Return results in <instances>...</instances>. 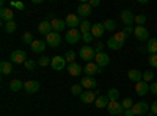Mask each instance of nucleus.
I'll return each instance as SVG.
<instances>
[{
	"instance_id": "473e14b6",
	"label": "nucleus",
	"mask_w": 157,
	"mask_h": 116,
	"mask_svg": "<svg viewBox=\"0 0 157 116\" xmlns=\"http://www.w3.org/2000/svg\"><path fill=\"white\" fill-rule=\"evenodd\" d=\"M107 97H109L110 100H118V97H120V91H118L116 88H110V89H109Z\"/></svg>"
},
{
	"instance_id": "4be33fe9",
	"label": "nucleus",
	"mask_w": 157,
	"mask_h": 116,
	"mask_svg": "<svg viewBox=\"0 0 157 116\" xmlns=\"http://www.w3.org/2000/svg\"><path fill=\"white\" fill-rule=\"evenodd\" d=\"M82 71H83V69H82L80 64H77V63H71V64H68V72H69V75H72V77L80 75Z\"/></svg>"
},
{
	"instance_id": "72a5a7b5",
	"label": "nucleus",
	"mask_w": 157,
	"mask_h": 116,
	"mask_svg": "<svg viewBox=\"0 0 157 116\" xmlns=\"http://www.w3.org/2000/svg\"><path fill=\"white\" fill-rule=\"evenodd\" d=\"M126 36H127V35H126L124 32H118V33H115V35H113L115 39H116L118 43H120V44H123V46H124V43H126Z\"/></svg>"
},
{
	"instance_id": "c03bdc74",
	"label": "nucleus",
	"mask_w": 157,
	"mask_h": 116,
	"mask_svg": "<svg viewBox=\"0 0 157 116\" xmlns=\"http://www.w3.org/2000/svg\"><path fill=\"white\" fill-rule=\"evenodd\" d=\"M149 64H151L152 68H157V54L149 57Z\"/></svg>"
},
{
	"instance_id": "a19ab883",
	"label": "nucleus",
	"mask_w": 157,
	"mask_h": 116,
	"mask_svg": "<svg viewBox=\"0 0 157 116\" xmlns=\"http://www.w3.org/2000/svg\"><path fill=\"white\" fill-rule=\"evenodd\" d=\"M145 22H146V16L145 14H137L135 16V24L137 25H145Z\"/></svg>"
},
{
	"instance_id": "9d476101",
	"label": "nucleus",
	"mask_w": 157,
	"mask_h": 116,
	"mask_svg": "<svg viewBox=\"0 0 157 116\" xmlns=\"http://www.w3.org/2000/svg\"><path fill=\"white\" fill-rule=\"evenodd\" d=\"M121 21L126 24V27H132V24L135 22V16L130 9H124L121 13Z\"/></svg>"
},
{
	"instance_id": "1a4fd4ad",
	"label": "nucleus",
	"mask_w": 157,
	"mask_h": 116,
	"mask_svg": "<svg viewBox=\"0 0 157 116\" xmlns=\"http://www.w3.org/2000/svg\"><path fill=\"white\" fill-rule=\"evenodd\" d=\"M46 43H47V46H50V47H58V46L61 44L60 33L52 32L50 35H47V36H46Z\"/></svg>"
},
{
	"instance_id": "de8ad7c7",
	"label": "nucleus",
	"mask_w": 157,
	"mask_h": 116,
	"mask_svg": "<svg viewBox=\"0 0 157 116\" xmlns=\"http://www.w3.org/2000/svg\"><path fill=\"white\" fill-rule=\"evenodd\" d=\"M151 113L152 114H157V100H154V104L151 105Z\"/></svg>"
},
{
	"instance_id": "423d86ee",
	"label": "nucleus",
	"mask_w": 157,
	"mask_h": 116,
	"mask_svg": "<svg viewBox=\"0 0 157 116\" xmlns=\"http://www.w3.org/2000/svg\"><path fill=\"white\" fill-rule=\"evenodd\" d=\"M80 39H82V36H80V32H78L77 28H69L68 30V33H66V43L77 44Z\"/></svg>"
},
{
	"instance_id": "bb28decb",
	"label": "nucleus",
	"mask_w": 157,
	"mask_h": 116,
	"mask_svg": "<svg viewBox=\"0 0 157 116\" xmlns=\"http://www.w3.org/2000/svg\"><path fill=\"white\" fill-rule=\"evenodd\" d=\"M146 50H148L151 55H155V54H157V38H151V39L148 41Z\"/></svg>"
},
{
	"instance_id": "49530a36",
	"label": "nucleus",
	"mask_w": 157,
	"mask_h": 116,
	"mask_svg": "<svg viewBox=\"0 0 157 116\" xmlns=\"http://www.w3.org/2000/svg\"><path fill=\"white\" fill-rule=\"evenodd\" d=\"M149 91H151V93H152L154 96H157V82L151 85V89H149Z\"/></svg>"
},
{
	"instance_id": "09e8293b",
	"label": "nucleus",
	"mask_w": 157,
	"mask_h": 116,
	"mask_svg": "<svg viewBox=\"0 0 157 116\" xmlns=\"http://www.w3.org/2000/svg\"><path fill=\"white\" fill-rule=\"evenodd\" d=\"M134 30H135L134 27H126V28H124L123 32H124L126 35H130V33H134Z\"/></svg>"
},
{
	"instance_id": "3c124183",
	"label": "nucleus",
	"mask_w": 157,
	"mask_h": 116,
	"mask_svg": "<svg viewBox=\"0 0 157 116\" xmlns=\"http://www.w3.org/2000/svg\"><path fill=\"white\" fill-rule=\"evenodd\" d=\"M88 3H90V6H91V8H93V6H99V3H101V2H99V0H91V2H88Z\"/></svg>"
},
{
	"instance_id": "2eb2a0df",
	"label": "nucleus",
	"mask_w": 157,
	"mask_h": 116,
	"mask_svg": "<svg viewBox=\"0 0 157 116\" xmlns=\"http://www.w3.org/2000/svg\"><path fill=\"white\" fill-rule=\"evenodd\" d=\"M80 85H82V88H90V91H93V88L98 86V82H96L94 77L85 75L83 79H82V82H80Z\"/></svg>"
},
{
	"instance_id": "f8f14e48",
	"label": "nucleus",
	"mask_w": 157,
	"mask_h": 116,
	"mask_svg": "<svg viewBox=\"0 0 157 116\" xmlns=\"http://www.w3.org/2000/svg\"><path fill=\"white\" fill-rule=\"evenodd\" d=\"M151 89V86L146 83V82H138V83H135V93L140 96V97H143V96H146L148 94V91Z\"/></svg>"
},
{
	"instance_id": "a18cd8bd",
	"label": "nucleus",
	"mask_w": 157,
	"mask_h": 116,
	"mask_svg": "<svg viewBox=\"0 0 157 116\" xmlns=\"http://www.w3.org/2000/svg\"><path fill=\"white\" fill-rule=\"evenodd\" d=\"M10 6H14V8H17V9H24V8H25L22 2H10Z\"/></svg>"
},
{
	"instance_id": "f03ea898",
	"label": "nucleus",
	"mask_w": 157,
	"mask_h": 116,
	"mask_svg": "<svg viewBox=\"0 0 157 116\" xmlns=\"http://www.w3.org/2000/svg\"><path fill=\"white\" fill-rule=\"evenodd\" d=\"M134 33H135L137 39H138L140 43L149 41V39H148V38H149V32H148V28L145 27V25H137L135 30H134Z\"/></svg>"
},
{
	"instance_id": "c85d7f7f",
	"label": "nucleus",
	"mask_w": 157,
	"mask_h": 116,
	"mask_svg": "<svg viewBox=\"0 0 157 116\" xmlns=\"http://www.w3.org/2000/svg\"><path fill=\"white\" fill-rule=\"evenodd\" d=\"M107 46L112 49V50H120L121 47H123V44H120V43H118L116 39H115V38L112 36V38H109V41H107Z\"/></svg>"
},
{
	"instance_id": "412c9836",
	"label": "nucleus",
	"mask_w": 157,
	"mask_h": 116,
	"mask_svg": "<svg viewBox=\"0 0 157 116\" xmlns=\"http://www.w3.org/2000/svg\"><path fill=\"white\" fill-rule=\"evenodd\" d=\"M127 77H129V80H130V82L138 83V82L143 80V72H140L138 69H130V71L127 72Z\"/></svg>"
},
{
	"instance_id": "e433bc0d",
	"label": "nucleus",
	"mask_w": 157,
	"mask_h": 116,
	"mask_svg": "<svg viewBox=\"0 0 157 116\" xmlns=\"http://www.w3.org/2000/svg\"><path fill=\"white\" fill-rule=\"evenodd\" d=\"M71 93H72V96H80V94L83 93V91H82V85H72Z\"/></svg>"
},
{
	"instance_id": "9b49d317",
	"label": "nucleus",
	"mask_w": 157,
	"mask_h": 116,
	"mask_svg": "<svg viewBox=\"0 0 157 116\" xmlns=\"http://www.w3.org/2000/svg\"><path fill=\"white\" fill-rule=\"evenodd\" d=\"M50 25H52V30H54L55 33H60V32H63L64 28H66V22H64L63 19H58V17L52 19Z\"/></svg>"
},
{
	"instance_id": "393cba45",
	"label": "nucleus",
	"mask_w": 157,
	"mask_h": 116,
	"mask_svg": "<svg viewBox=\"0 0 157 116\" xmlns=\"http://www.w3.org/2000/svg\"><path fill=\"white\" fill-rule=\"evenodd\" d=\"M0 72L3 75H10L13 72V64L10 61H2L0 63Z\"/></svg>"
},
{
	"instance_id": "b1692460",
	"label": "nucleus",
	"mask_w": 157,
	"mask_h": 116,
	"mask_svg": "<svg viewBox=\"0 0 157 116\" xmlns=\"http://www.w3.org/2000/svg\"><path fill=\"white\" fill-rule=\"evenodd\" d=\"M104 32H105L104 24H93V27H91V35H93L94 38H101L104 35Z\"/></svg>"
},
{
	"instance_id": "7ed1b4c3",
	"label": "nucleus",
	"mask_w": 157,
	"mask_h": 116,
	"mask_svg": "<svg viewBox=\"0 0 157 116\" xmlns=\"http://www.w3.org/2000/svg\"><path fill=\"white\" fill-rule=\"evenodd\" d=\"M107 110H109V113L113 114V116H118V114H123V113H124L123 104H120L118 100H110L109 105H107Z\"/></svg>"
},
{
	"instance_id": "4468645a",
	"label": "nucleus",
	"mask_w": 157,
	"mask_h": 116,
	"mask_svg": "<svg viewBox=\"0 0 157 116\" xmlns=\"http://www.w3.org/2000/svg\"><path fill=\"white\" fill-rule=\"evenodd\" d=\"M24 89L27 93H30V94L38 93L39 91V82H36V80H27V82H24Z\"/></svg>"
},
{
	"instance_id": "39448f33",
	"label": "nucleus",
	"mask_w": 157,
	"mask_h": 116,
	"mask_svg": "<svg viewBox=\"0 0 157 116\" xmlns=\"http://www.w3.org/2000/svg\"><path fill=\"white\" fill-rule=\"evenodd\" d=\"M132 111H134V114H138V116H141V114H148V111H149V105L146 104L145 100L135 102L134 107H132Z\"/></svg>"
},
{
	"instance_id": "79ce46f5",
	"label": "nucleus",
	"mask_w": 157,
	"mask_h": 116,
	"mask_svg": "<svg viewBox=\"0 0 157 116\" xmlns=\"http://www.w3.org/2000/svg\"><path fill=\"white\" fill-rule=\"evenodd\" d=\"M25 68H27L29 71H33V69L36 68V63L32 61V60H27V61H25Z\"/></svg>"
},
{
	"instance_id": "0eeeda50",
	"label": "nucleus",
	"mask_w": 157,
	"mask_h": 116,
	"mask_svg": "<svg viewBox=\"0 0 157 116\" xmlns=\"http://www.w3.org/2000/svg\"><path fill=\"white\" fill-rule=\"evenodd\" d=\"M27 61V54L24 52V50H14V52H11V63H17V64H25Z\"/></svg>"
},
{
	"instance_id": "20e7f679",
	"label": "nucleus",
	"mask_w": 157,
	"mask_h": 116,
	"mask_svg": "<svg viewBox=\"0 0 157 116\" xmlns=\"http://www.w3.org/2000/svg\"><path fill=\"white\" fill-rule=\"evenodd\" d=\"M50 66H52V69H54V71H61V69H64V68H68V61L64 60V57L57 55V57L52 58Z\"/></svg>"
},
{
	"instance_id": "6e6552de",
	"label": "nucleus",
	"mask_w": 157,
	"mask_h": 116,
	"mask_svg": "<svg viewBox=\"0 0 157 116\" xmlns=\"http://www.w3.org/2000/svg\"><path fill=\"white\" fill-rule=\"evenodd\" d=\"M94 63L98 64L99 68H105L107 64L110 63V57L105 52H98L96 57H94Z\"/></svg>"
},
{
	"instance_id": "4c0bfd02",
	"label": "nucleus",
	"mask_w": 157,
	"mask_h": 116,
	"mask_svg": "<svg viewBox=\"0 0 157 116\" xmlns=\"http://www.w3.org/2000/svg\"><path fill=\"white\" fill-rule=\"evenodd\" d=\"M152 79H154V72H151V71L143 72V82L149 83V82H152Z\"/></svg>"
},
{
	"instance_id": "5701e85b",
	"label": "nucleus",
	"mask_w": 157,
	"mask_h": 116,
	"mask_svg": "<svg viewBox=\"0 0 157 116\" xmlns=\"http://www.w3.org/2000/svg\"><path fill=\"white\" fill-rule=\"evenodd\" d=\"M0 17H2V21L6 24V22H11L13 17H14V13H13L10 8H3L0 9Z\"/></svg>"
},
{
	"instance_id": "ddd939ff",
	"label": "nucleus",
	"mask_w": 157,
	"mask_h": 116,
	"mask_svg": "<svg viewBox=\"0 0 157 116\" xmlns=\"http://www.w3.org/2000/svg\"><path fill=\"white\" fill-rule=\"evenodd\" d=\"M99 72H102V68H99L96 63H86L85 64V75L93 77V75H96Z\"/></svg>"
},
{
	"instance_id": "7c9ffc66",
	"label": "nucleus",
	"mask_w": 157,
	"mask_h": 116,
	"mask_svg": "<svg viewBox=\"0 0 157 116\" xmlns=\"http://www.w3.org/2000/svg\"><path fill=\"white\" fill-rule=\"evenodd\" d=\"M91 27H93V24H90L86 19H85V21H82V24H80V32H82V35L90 33V32H91Z\"/></svg>"
},
{
	"instance_id": "a211bd4d",
	"label": "nucleus",
	"mask_w": 157,
	"mask_h": 116,
	"mask_svg": "<svg viewBox=\"0 0 157 116\" xmlns=\"http://www.w3.org/2000/svg\"><path fill=\"white\" fill-rule=\"evenodd\" d=\"M80 100L83 102V104H91V102H96V93L94 91H83L80 94Z\"/></svg>"
},
{
	"instance_id": "cd10ccee",
	"label": "nucleus",
	"mask_w": 157,
	"mask_h": 116,
	"mask_svg": "<svg viewBox=\"0 0 157 116\" xmlns=\"http://www.w3.org/2000/svg\"><path fill=\"white\" fill-rule=\"evenodd\" d=\"M24 88V83L21 82V80H17V79H14V80H11L10 82V89L13 93H17L19 89H22Z\"/></svg>"
},
{
	"instance_id": "aec40b11",
	"label": "nucleus",
	"mask_w": 157,
	"mask_h": 116,
	"mask_svg": "<svg viewBox=\"0 0 157 116\" xmlns=\"http://www.w3.org/2000/svg\"><path fill=\"white\" fill-rule=\"evenodd\" d=\"M77 13H78V16H82V17H88L90 14H91V6H90V3H80L77 6Z\"/></svg>"
},
{
	"instance_id": "603ef678",
	"label": "nucleus",
	"mask_w": 157,
	"mask_h": 116,
	"mask_svg": "<svg viewBox=\"0 0 157 116\" xmlns=\"http://www.w3.org/2000/svg\"><path fill=\"white\" fill-rule=\"evenodd\" d=\"M123 116H135V114H134V111H132V108H130V110H124V113H123Z\"/></svg>"
},
{
	"instance_id": "f704fd0d",
	"label": "nucleus",
	"mask_w": 157,
	"mask_h": 116,
	"mask_svg": "<svg viewBox=\"0 0 157 116\" xmlns=\"http://www.w3.org/2000/svg\"><path fill=\"white\" fill-rule=\"evenodd\" d=\"M35 39H33V35L30 33V32H25L24 33V36H22V43L24 44H32Z\"/></svg>"
},
{
	"instance_id": "2f4dec72",
	"label": "nucleus",
	"mask_w": 157,
	"mask_h": 116,
	"mask_svg": "<svg viewBox=\"0 0 157 116\" xmlns=\"http://www.w3.org/2000/svg\"><path fill=\"white\" fill-rule=\"evenodd\" d=\"M3 28H5V32H6V33H14V32H16V28H17V25H16V22H14V21H11V22H6V24L3 25Z\"/></svg>"
},
{
	"instance_id": "a878e982",
	"label": "nucleus",
	"mask_w": 157,
	"mask_h": 116,
	"mask_svg": "<svg viewBox=\"0 0 157 116\" xmlns=\"http://www.w3.org/2000/svg\"><path fill=\"white\" fill-rule=\"evenodd\" d=\"M109 102H110V99L107 97V96H98V99H96V107L98 108H105L107 105H109Z\"/></svg>"
},
{
	"instance_id": "c756f323",
	"label": "nucleus",
	"mask_w": 157,
	"mask_h": 116,
	"mask_svg": "<svg viewBox=\"0 0 157 116\" xmlns=\"http://www.w3.org/2000/svg\"><path fill=\"white\" fill-rule=\"evenodd\" d=\"M104 24V28L109 30V32H115L116 30V22L113 19H107L105 22H102Z\"/></svg>"
},
{
	"instance_id": "f3484780",
	"label": "nucleus",
	"mask_w": 157,
	"mask_h": 116,
	"mask_svg": "<svg viewBox=\"0 0 157 116\" xmlns=\"http://www.w3.org/2000/svg\"><path fill=\"white\" fill-rule=\"evenodd\" d=\"M30 46H32V50H33L35 54H41V52H44V50H46L47 43L43 41V39H35Z\"/></svg>"
},
{
	"instance_id": "8fccbe9b",
	"label": "nucleus",
	"mask_w": 157,
	"mask_h": 116,
	"mask_svg": "<svg viewBox=\"0 0 157 116\" xmlns=\"http://www.w3.org/2000/svg\"><path fill=\"white\" fill-rule=\"evenodd\" d=\"M102 47H104V44H102L101 41H98V43H96V47H94V50H98V52H101V50H102Z\"/></svg>"
},
{
	"instance_id": "37998d69",
	"label": "nucleus",
	"mask_w": 157,
	"mask_h": 116,
	"mask_svg": "<svg viewBox=\"0 0 157 116\" xmlns=\"http://www.w3.org/2000/svg\"><path fill=\"white\" fill-rule=\"evenodd\" d=\"M93 35H91V32L90 33H85V35H82V39L85 41V43H91V41H93Z\"/></svg>"
},
{
	"instance_id": "c9c22d12",
	"label": "nucleus",
	"mask_w": 157,
	"mask_h": 116,
	"mask_svg": "<svg viewBox=\"0 0 157 116\" xmlns=\"http://www.w3.org/2000/svg\"><path fill=\"white\" fill-rule=\"evenodd\" d=\"M64 60L68 61V64L74 63V60H75V52H74V50H68L66 55H64Z\"/></svg>"
},
{
	"instance_id": "dca6fc26",
	"label": "nucleus",
	"mask_w": 157,
	"mask_h": 116,
	"mask_svg": "<svg viewBox=\"0 0 157 116\" xmlns=\"http://www.w3.org/2000/svg\"><path fill=\"white\" fill-rule=\"evenodd\" d=\"M38 32L39 33H41L43 36H47V35H50L52 32H54V30H52V25H50V21H43L41 24H39L38 25Z\"/></svg>"
},
{
	"instance_id": "58836bf2",
	"label": "nucleus",
	"mask_w": 157,
	"mask_h": 116,
	"mask_svg": "<svg viewBox=\"0 0 157 116\" xmlns=\"http://www.w3.org/2000/svg\"><path fill=\"white\" fill-rule=\"evenodd\" d=\"M132 107H134L132 99H130V97H126V99L123 100V108H124V110H130Z\"/></svg>"
},
{
	"instance_id": "ea45409f",
	"label": "nucleus",
	"mask_w": 157,
	"mask_h": 116,
	"mask_svg": "<svg viewBox=\"0 0 157 116\" xmlns=\"http://www.w3.org/2000/svg\"><path fill=\"white\" fill-rule=\"evenodd\" d=\"M36 63L39 64V66H47V64H50V63H52V58H49V57H41Z\"/></svg>"
},
{
	"instance_id": "6ab92c4d",
	"label": "nucleus",
	"mask_w": 157,
	"mask_h": 116,
	"mask_svg": "<svg viewBox=\"0 0 157 116\" xmlns=\"http://www.w3.org/2000/svg\"><path fill=\"white\" fill-rule=\"evenodd\" d=\"M64 22H66V25H68L69 28H75L77 25H80V24H82L77 14H68L66 19H64Z\"/></svg>"
},
{
	"instance_id": "f257e3e1",
	"label": "nucleus",
	"mask_w": 157,
	"mask_h": 116,
	"mask_svg": "<svg viewBox=\"0 0 157 116\" xmlns=\"http://www.w3.org/2000/svg\"><path fill=\"white\" fill-rule=\"evenodd\" d=\"M78 57H80L83 61H86V63H91V61L94 60V57H96V52H94L93 47L83 46V47L80 49V52H78Z\"/></svg>"
},
{
	"instance_id": "864d4df0",
	"label": "nucleus",
	"mask_w": 157,
	"mask_h": 116,
	"mask_svg": "<svg viewBox=\"0 0 157 116\" xmlns=\"http://www.w3.org/2000/svg\"><path fill=\"white\" fill-rule=\"evenodd\" d=\"M138 50H140V52H141V54H145V52H148V50H146V49H145V47H140V49H138Z\"/></svg>"
}]
</instances>
